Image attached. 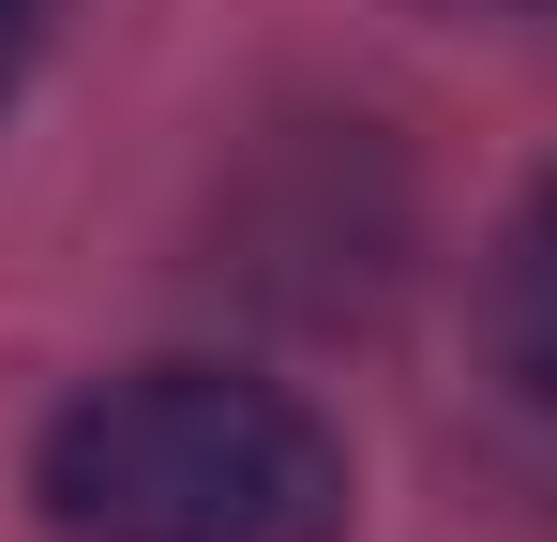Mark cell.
Wrapping results in <instances>:
<instances>
[{
	"mask_svg": "<svg viewBox=\"0 0 557 542\" xmlns=\"http://www.w3.org/2000/svg\"><path fill=\"white\" fill-rule=\"evenodd\" d=\"M46 542H347V438L226 361H136L30 452Z\"/></svg>",
	"mask_w": 557,
	"mask_h": 542,
	"instance_id": "obj_1",
	"label": "cell"
},
{
	"mask_svg": "<svg viewBox=\"0 0 557 542\" xmlns=\"http://www.w3.org/2000/svg\"><path fill=\"white\" fill-rule=\"evenodd\" d=\"M497 361L557 407V181L528 196V226H512V257H497Z\"/></svg>",
	"mask_w": 557,
	"mask_h": 542,
	"instance_id": "obj_2",
	"label": "cell"
},
{
	"mask_svg": "<svg viewBox=\"0 0 557 542\" xmlns=\"http://www.w3.org/2000/svg\"><path fill=\"white\" fill-rule=\"evenodd\" d=\"M30 46H46V0H0V106H15V76H30Z\"/></svg>",
	"mask_w": 557,
	"mask_h": 542,
	"instance_id": "obj_3",
	"label": "cell"
}]
</instances>
